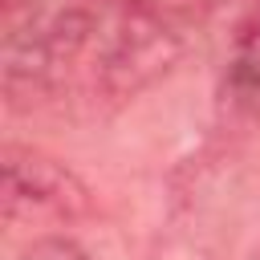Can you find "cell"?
Segmentation results:
<instances>
[{
    "mask_svg": "<svg viewBox=\"0 0 260 260\" xmlns=\"http://www.w3.org/2000/svg\"><path fill=\"white\" fill-rule=\"evenodd\" d=\"M4 171V219L16 223H37V228H53V223H69L77 215L89 211V191L85 183L57 158H49L45 150L32 146H4L0 158Z\"/></svg>",
    "mask_w": 260,
    "mask_h": 260,
    "instance_id": "cell-1",
    "label": "cell"
},
{
    "mask_svg": "<svg viewBox=\"0 0 260 260\" xmlns=\"http://www.w3.org/2000/svg\"><path fill=\"white\" fill-rule=\"evenodd\" d=\"M223 85L236 102H260V12L248 24H240V32H236V49H232Z\"/></svg>",
    "mask_w": 260,
    "mask_h": 260,
    "instance_id": "cell-2",
    "label": "cell"
},
{
    "mask_svg": "<svg viewBox=\"0 0 260 260\" xmlns=\"http://www.w3.org/2000/svg\"><path fill=\"white\" fill-rule=\"evenodd\" d=\"M122 4L142 8V12L158 16V20H171V24L187 28V24H195V20H203V16L219 12V8H228L232 0H122Z\"/></svg>",
    "mask_w": 260,
    "mask_h": 260,
    "instance_id": "cell-3",
    "label": "cell"
},
{
    "mask_svg": "<svg viewBox=\"0 0 260 260\" xmlns=\"http://www.w3.org/2000/svg\"><path fill=\"white\" fill-rule=\"evenodd\" d=\"M20 260H93L77 240H69V236H61V232H49V236H37L24 252H20Z\"/></svg>",
    "mask_w": 260,
    "mask_h": 260,
    "instance_id": "cell-4",
    "label": "cell"
}]
</instances>
